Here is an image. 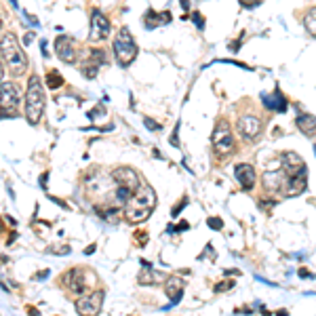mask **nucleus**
<instances>
[{"label": "nucleus", "instance_id": "f257e3e1", "mask_svg": "<svg viewBox=\"0 0 316 316\" xmlns=\"http://www.w3.org/2000/svg\"><path fill=\"white\" fill-rule=\"evenodd\" d=\"M154 207H156L154 188L150 186L148 181H141V186L131 194L129 202L124 204L122 213H124V219L129 221V224H141V221H146L152 215Z\"/></svg>", "mask_w": 316, "mask_h": 316}, {"label": "nucleus", "instance_id": "f03ea898", "mask_svg": "<svg viewBox=\"0 0 316 316\" xmlns=\"http://www.w3.org/2000/svg\"><path fill=\"white\" fill-rule=\"evenodd\" d=\"M2 61L4 66H9V70L15 76H21L28 68V57L21 51V44L17 42V38L11 32L2 34Z\"/></svg>", "mask_w": 316, "mask_h": 316}, {"label": "nucleus", "instance_id": "7ed1b4c3", "mask_svg": "<svg viewBox=\"0 0 316 316\" xmlns=\"http://www.w3.org/2000/svg\"><path fill=\"white\" fill-rule=\"evenodd\" d=\"M44 112V91L38 76H32L26 91V118L30 124H38Z\"/></svg>", "mask_w": 316, "mask_h": 316}, {"label": "nucleus", "instance_id": "20e7f679", "mask_svg": "<svg viewBox=\"0 0 316 316\" xmlns=\"http://www.w3.org/2000/svg\"><path fill=\"white\" fill-rule=\"evenodd\" d=\"M61 282L70 293L84 295V293H91L93 284L97 280H95V274L91 270H86V268H72V270H68L61 276Z\"/></svg>", "mask_w": 316, "mask_h": 316}, {"label": "nucleus", "instance_id": "39448f33", "mask_svg": "<svg viewBox=\"0 0 316 316\" xmlns=\"http://www.w3.org/2000/svg\"><path fill=\"white\" fill-rule=\"evenodd\" d=\"M114 55H116V61L120 63L122 68L131 66L137 57V44H135V38L126 28H120L118 34L114 38Z\"/></svg>", "mask_w": 316, "mask_h": 316}, {"label": "nucleus", "instance_id": "423d86ee", "mask_svg": "<svg viewBox=\"0 0 316 316\" xmlns=\"http://www.w3.org/2000/svg\"><path fill=\"white\" fill-rule=\"evenodd\" d=\"M211 141H213V150L219 154V156H228L234 152V137H232V129L230 124L226 120H219L213 129V135H211Z\"/></svg>", "mask_w": 316, "mask_h": 316}, {"label": "nucleus", "instance_id": "0eeeda50", "mask_svg": "<svg viewBox=\"0 0 316 316\" xmlns=\"http://www.w3.org/2000/svg\"><path fill=\"white\" fill-rule=\"evenodd\" d=\"M76 312L82 316H95L101 312L104 306V291H95V293H84L80 299H76Z\"/></svg>", "mask_w": 316, "mask_h": 316}, {"label": "nucleus", "instance_id": "6e6552de", "mask_svg": "<svg viewBox=\"0 0 316 316\" xmlns=\"http://www.w3.org/2000/svg\"><path fill=\"white\" fill-rule=\"evenodd\" d=\"M112 179L116 181V186H120L124 190H129V192H135V190L141 186V179L139 177V173L135 169H131V167H118L112 171Z\"/></svg>", "mask_w": 316, "mask_h": 316}, {"label": "nucleus", "instance_id": "1a4fd4ad", "mask_svg": "<svg viewBox=\"0 0 316 316\" xmlns=\"http://www.w3.org/2000/svg\"><path fill=\"white\" fill-rule=\"evenodd\" d=\"M110 19L106 17L101 11L93 9L91 11V32H89V38L93 42H99V40H106L110 36Z\"/></svg>", "mask_w": 316, "mask_h": 316}, {"label": "nucleus", "instance_id": "9d476101", "mask_svg": "<svg viewBox=\"0 0 316 316\" xmlns=\"http://www.w3.org/2000/svg\"><path fill=\"white\" fill-rule=\"evenodd\" d=\"M21 101V93L19 89L9 80H2V97H0V106H2V118L9 116V112H13L17 104Z\"/></svg>", "mask_w": 316, "mask_h": 316}, {"label": "nucleus", "instance_id": "9b49d317", "mask_svg": "<svg viewBox=\"0 0 316 316\" xmlns=\"http://www.w3.org/2000/svg\"><path fill=\"white\" fill-rule=\"evenodd\" d=\"M236 129H238V133H240L244 139H255L259 133H262V120H259L257 116L244 114V116L238 118V122H236Z\"/></svg>", "mask_w": 316, "mask_h": 316}, {"label": "nucleus", "instance_id": "f8f14e48", "mask_svg": "<svg viewBox=\"0 0 316 316\" xmlns=\"http://www.w3.org/2000/svg\"><path fill=\"white\" fill-rule=\"evenodd\" d=\"M55 53L59 55L61 61L66 63H74L76 59V42L72 36H57L55 40Z\"/></svg>", "mask_w": 316, "mask_h": 316}, {"label": "nucleus", "instance_id": "ddd939ff", "mask_svg": "<svg viewBox=\"0 0 316 316\" xmlns=\"http://www.w3.org/2000/svg\"><path fill=\"white\" fill-rule=\"evenodd\" d=\"M280 169L287 173L289 177H293V175H299V173H308L306 171V164L302 160V156L295 154V152H284L280 156Z\"/></svg>", "mask_w": 316, "mask_h": 316}, {"label": "nucleus", "instance_id": "4468645a", "mask_svg": "<svg viewBox=\"0 0 316 316\" xmlns=\"http://www.w3.org/2000/svg\"><path fill=\"white\" fill-rule=\"evenodd\" d=\"M287 179H289V175L282 169L280 171H266L262 175V184L268 192H280V190L287 186Z\"/></svg>", "mask_w": 316, "mask_h": 316}, {"label": "nucleus", "instance_id": "2eb2a0df", "mask_svg": "<svg viewBox=\"0 0 316 316\" xmlns=\"http://www.w3.org/2000/svg\"><path fill=\"white\" fill-rule=\"evenodd\" d=\"M184 287H186V280H181L179 276H169V278L164 280V293L169 295L171 304H179L181 302Z\"/></svg>", "mask_w": 316, "mask_h": 316}, {"label": "nucleus", "instance_id": "dca6fc26", "mask_svg": "<svg viewBox=\"0 0 316 316\" xmlns=\"http://www.w3.org/2000/svg\"><path fill=\"white\" fill-rule=\"evenodd\" d=\"M234 175H236L238 184H240L244 190H251L253 186H255V181H257L255 169H253L251 164H238V167L234 169Z\"/></svg>", "mask_w": 316, "mask_h": 316}, {"label": "nucleus", "instance_id": "f3484780", "mask_svg": "<svg viewBox=\"0 0 316 316\" xmlns=\"http://www.w3.org/2000/svg\"><path fill=\"white\" fill-rule=\"evenodd\" d=\"M308 186V173H299V175H293L287 179V196H299Z\"/></svg>", "mask_w": 316, "mask_h": 316}, {"label": "nucleus", "instance_id": "a211bd4d", "mask_svg": "<svg viewBox=\"0 0 316 316\" xmlns=\"http://www.w3.org/2000/svg\"><path fill=\"white\" fill-rule=\"evenodd\" d=\"M297 129L308 137H316V116L312 114H299L297 116Z\"/></svg>", "mask_w": 316, "mask_h": 316}, {"label": "nucleus", "instance_id": "6ab92c4d", "mask_svg": "<svg viewBox=\"0 0 316 316\" xmlns=\"http://www.w3.org/2000/svg\"><path fill=\"white\" fill-rule=\"evenodd\" d=\"M262 101H264V106H266V108L276 110V112H284V110H287V99L282 97V93H280L278 89H276V93H274V95H264Z\"/></svg>", "mask_w": 316, "mask_h": 316}, {"label": "nucleus", "instance_id": "aec40b11", "mask_svg": "<svg viewBox=\"0 0 316 316\" xmlns=\"http://www.w3.org/2000/svg\"><path fill=\"white\" fill-rule=\"evenodd\" d=\"M169 21H171V15H169V13L158 15L156 11L150 9V11L144 15V26H146V30H154V28L160 26V23H169Z\"/></svg>", "mask_w": 316, "mask_h": 316}, {"label": "nucleus", "instance_id": "412c9836", "mask_svg": "<svg viewBox=\"0 0 316 316\" xmlns=\"http://www.w3.org/2000/svg\"><path fill=\"white\" fill-rule=\"evenodd\" d=\"M139 284H158L162 280V276L152 270V266H141V272L137 276Z\"/></svg>", "mask_w": 316, "mask_h": 316}, {"label": "nucleus", "instance_id": "4be33fe9", "mask_svg": "<svg viewBox=\"0 0 316 316\" xmlns=\"http://www.w3.org/2000/svg\"><path fill=\"white\" fill-rule=\"evenodd\" d=\"M304 28L308 34L316 38V9H310L304 15Z\"/></svg>", "mask_w": 316, "mask_h": 316}, {"label": "nucleus", "instance_id": "5701e85b", "mask_svg": "<svg viewBox=\"0 0 316 316\" xmlns=\"http://www.w3.org/2000/svg\"><path fill=\"white\" fill-rule=\"evenodd\" d=\"M86 61L99 68V66H104V63H106V53H104V51H99V49H93V51H91V55H89V59H86Z\"/></svg>", "mask_w": 316, "mask_h": 316}, {"label": "nucleus", "instance_id": "b1692460", "mask_svg": "<svg viewBox=\"0 0 316 316\" xmlns=\"http://www.w3.org/2000/svg\"><path fill=\"white\" fill-rule=\"evenodd\" d=\"M61 84H63V76L59 72H49V76H46V86H49V89H59Z\"/></svg>", "mask_w": 316, "mask_h": 316}, {"label": "nucleus", "instance_id": "393cba45", "mask_svg": "<svg viewBox=\"0 0 316 316\" xmlns=\"http://www.w3.org/2000/svg\"><path fill=\"white\" fill-rule=\"evenodd\" d=\"M97 66H93V63H89V61H86L84 63V68H82V74L86 76V78H95V76H97Z\"/></svg>", "mask_w": 316, "mask_h": 316}, {"label": "nucleus", "instance_id": "a878e982", "mask_svg": "<svg viewBox=\"0 0 316 316\" xmlns=\"http://www.w3.org/2000/svg\"><path fill=\"white\" fill-rule=\"evenodd\" d=\"M232 287H234V280H221L213 287V291H215V293H221V291H230Z\"/></svg>", "mask_w": 316, "mask_h": 316}, {"label": "nucleus", "instance_id": "bb28decb", "mask_svg": "<svg viewBox=\"0 0 316 316\" xmlns=\"http://www.w3.org/2000/svg\"><path fill=\"white\" fill-rule=\"evenodd\" d=\"M207 226L213 228V230H221V228H224V221H221L219 217H209L207 219Z\"/></svg>", "mask_w": 316, "mask_h": 316}, {"label": "nucleus", "instance_id": "cd10ccee", "mask_svg": "<svg viewBox=\"0 0 316 316\" xmlns=\"http://www.w3.org/2000/svg\"><path fill=\"white\" fill-rule=\"evenodd\" d=\"M144 124L148 126L150 131H158V129H162V126L158 124V122L154 120V118H150V116H144Z\"/></svg>", "mask_w": 316, "mask_h": 316}, {"label": "nucleus", "instance_id": "c85d7f7f", "mask_svg": "<svg viewBox=\"0 0 316 316\" xmlns=\"http://www.w3.org/2000/svg\"><path fill=\"white\" fill-rule=\"evenodd\" d=\"M171 146H179V122L175 124V129H173V133H171Z\"/></svg>", "mask_w": 316, "mask_h": 316}, {"label": "nucleus", "instance_id": "c756f323", "mask_svg": "<svg viewBox=\"0 0 316 316\" xmlns=\"http://www.w3.org/2000/svg\"><path fill=\"white\" fill-rule=\"evenodd\" d=\"M72 251L70 247H66V244H61V247H53L51 253H55V255H68V253Z\"/></svg>", "mask_w": 316, "mask_h": 316}, {"label": "nucleus", "instance_id": "7c9ffc66", "mask_svg": "<svg viewBox=\"0 0 316 316\" xmlns=\"http://www.w3.org/2000/svg\"><path fill=\"white\" fill-rule=\"evenodd\" d=\"M192 21H196V26H198V30H204V19H202V15H200L198 11H194Z\"/></svg>", "mask_w": 316, "mask_h": 316}, {"label": "nucleus", "instance_id": "2f4dec72", "mask_svg": "<svg viewBox=\"0 0 316 316\" xmlns=\"http://www.w3.org/2000/svg\"><path fill=\"white\" fill-rule=\"evenodd\" d=\"M104 114H106V112H104V108H97V110H91V112L86 114V116H89L91 120H95V118H99V116H104Z\"/></svg>", "mask_w": 316, "mask_h": 316}, {"label": "nucleus", "instance_id": "473e14b6", "mask_svg": "<svg viewBox=\"0 0 316 316\" xmlns=\"http://www.w3.org/2000/svg\"><path fill=\"white\" fill-rule=\"evenodd\" d=\"M262 0H240V4L242 6H247V9H253V6H257Z\"/></svg>", "mask_w": 316, "mask_h": 316}, {"label": "nucleus", "instance_id": "72a5a7b5", "mask_svg": "<svg viewBox=\"0 0 316 316\" xmlns=\"http://www.w3.org/2000/svg\"><path fill=\"white\" fill-rule=\"evenodd\" d=\"M186 204H188V198H184V200H181V204H177V207H175V209H173V213H171V215H173V217H177V215H179V213H181V209H184V207H186Z\"/></svg>", "mask_w": 316, "mask_h": 316}, {"label": "nucleus", "instance_id": "f704fd0d", "mask_svg": "<svg viewBox=\"0 0 316 316\" xmlns=\"http://www.w3.org/2000/svg\"><path fill=\"white\" fill-rule=\"evenodd\" d=\"M188 228H190L188 221H179V226L175 228V232H184V230H188Z\"/></svg>", "mask_w": 316, "mask_h": 316}, {"label": "nucleus", "instance_id": "c9c22d12", "mask_svg": "<svg viewBox=\"0 0 316 316\" xmlns=\"http://www.w3.org/2000/svg\"><path fill=\"white\" fill-rule=\"evenodd\" d=\"M242 36H244V34H242ZM242 36L238 38V40H234V42L230 44V49H232V51H238V49H240V40H242Z\"/></svg>", "mask_w": 316, "mask_h": 316}, {"label": "nucleus", "instance_id": "e433bc0d", "mask_svg": "<svg viewBox=\"0 0 316 316\" xmlns=\"http://www.w3.org/2000/svg\"><path fill=\"white\" fill-rule=\"evenodd\" d=\"M23 17H26V19H30V23H32V26H34V28L38 26V19H36V17H32V15H28V13H23Z\"/></svg>", "mask_w": 316, "mask_h": 316}, {"label": "nucleus", "instance_id": "4c0bfd02", "mask_svg": "<svg viewBox=\"0 0 316 316\" xmlns=\"http://www.w3.org/2000/svg\"><path fill=\"white\" fill-rule=\"evenodd\" d=\"M40 53H42V57H49V51H46V42L44 40L40 42Z\"/></svg>", "mask_w": 316, "mask_h": 316}, {"label": "nucleus", "instance_id": "58836bf2", "mask_svg": "<svg viewBox=\"0 0 316 316\" xmlns=\"http://www.w3.org/2000/svg\"><path fill=\"white\" fill-rule=\"evenodd\" d=\"M179 2H181V9H184V11H190V0H179Z\"/></svg>", "mask_w": 316, "mask_h": 316}, {"label": "nucleus", "instance_id": "ea45409f", "mask_svg": "<svg viewBox=\"0 0 316 316\" xmlns=\"http://www.w3.org/2000/svg\"><path fill=\"white\" fill-rule=\"evenodd\" d=\"M299 276H302V278H308V276H310V272H308L306 268H302V270H299Z\"/></svg>", "mask_w": 316, "mask_h": 316}, {"label": "nucleus", "instance_id": "a19ab883", "mask_svg": "<svg viewBox=\"0 0 316 316\" xmlns=\"http://www.w3.org/2000/svg\"><path fill=\"white\" fill-rule=\"evenodd\" d=\"M84 253H86V255H91V253H95V244H91V247H86V249H84Z\"/></svg>", "mask_w": 316, "mask_h": 316}, {"label": "nucleus", "instance_id": "79ce46f5", "mask_svg": "<svg viewBox=\"0 0 316 316\" xmlns=\"http://www.w3.org/2000/svg\"><path fill=\"white\" fill-rule=\"evenodd\" d=\"M46 177H49V173H44V175L40 177V186H42V188L46 186Z\"/></svg>", "mask_w": 316, "mask_h": 316}]
</instances>
